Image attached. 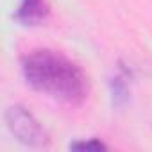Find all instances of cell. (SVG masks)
Returning a JSON list of instances; mask_svg holds the SVG:
<instances>
[{
  "mask_svg": "<svg viewBox=\"0 0 152 152\" xmlns=\"http://www.w3.org/2000/svg\"><path fill=\"white\" fill-rule=\"evenodd\" d=\"M25 83L56 100L81 104L88 97V79L83 68L57 50L39 48L22 57Z\"/></svg>",
  "mask_w": 152,
  "mask_h": 152,
  "instance_id": "obj_1",
  "label": "cell"
},
{
  "mask_svg": "<svg viewBox=\"0 0 152 152\" xmlns=\"http://www.w3.org/2000/svg\"><path fill=\"white\" fill-rule=\"evenodd\" d=\"M7 129L15 134V138L31 147V148H47L50 145V138L38 122V118L23 106L15 104L9 106L4 113Z\"/></svg>",
  "mask_w": 152,
  "mask_h": 152,
  "instance_id": "obj_2",
  "label": "cell"
},
{
  "mask_svg": "<svg viewBox=\"0 0 152 152\" xmlns=\"http://www.w3.org/2000/svg\"><path fill=\"white\" fill-rule=\"evenodd\" d=\"M48 13H50V6L47 0H22L15 15V20L25 27H34L43 23Z\"/></svg>",
  "mask_w": 152,
  "mask_h": 152,
  "instance_id": "obj_3",
  "label": "cell"
},
{
  "mask_svg": "<svg viewBox=\"0 0 152 152\" xmlns=\"http://www.w3.org/2000/svg\"><path fill=\"white\" fill-rule=\"evenodd\" d=\"M111 86V102L115 107H122L129 100V70L120 66L115 77L109 83Z\"/></svg>",
  "mask_w": 152,
  "mask_h": 152,
  "instance_id": "obj_4",
  "label": "cell"
},
{
  "mask_svg": "<svg viewBox=\"0 0 152 152\" xmlns=\"http://www.w3.org/2000/svg\"><path fill=\"white\" fill-rule=\"evenodd\" d=\"M70 148L73 150H107V145L97 138H91V140H83V141H73Z\"/></svg>",
  "mask_w": 152,
  "mask_h": 152,
  "instance_id": "obj_5",
  "label": "cell"
}]
</instances>
